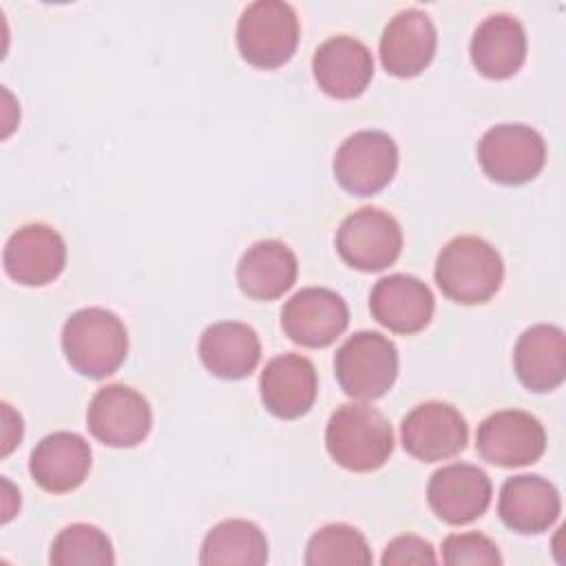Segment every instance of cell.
<instances>
[{
  "instance_id": "obj_24",
  "label": "cell",
  "mask_w": 566,
  "mask_h": 566,
  "mask_svg": "<svg viewBox=\"0 0 566 566\" xmlns=\"http://www.w3.org/2000/svg\"><path fill=\"white\" fill-rule=\"evenodd\" d=\"M199 358L210 374L226 380H239L259 365L261 343L250 325L221 321L203 329L199 338Z\"/></svg>"
},
{
  "instance_id": "obj_12",
  "label": "cell",
  "mask_w": 566,
  "mask_h": 566,
  "mask_svg": "<svg viewBox=\"0 0 566 566\" xmlns=\"http://www.w3.org/2000/svg\"><path fill=\"white\" fill-rule=\"evenodd\" d=\"M349 310L340 294L327 287H303L281 310V327L303 347H327L347 327Z\"/></svg>"
},
{
  "instance_id": "obj_8",
  "label": "cell",
  "mask_w": 566,
  "mask_h": 566,
  "mask_svg": "<svg viewBox=\"0 0 566 566\" xmlns=\"http://www.w3.org/2000/svg\"><path fill=\"white\" fill-rule=\"evenodd\" d=\"M398 146L382 130L349 135L334 155V177L352 195H376L396 175Z\"/></svg>"
},
{
  "instance_id": "obj_15",
  "label": "cell",
  "mask_w": 566,
  "mask_h": 566,
  "mask_svg": "<svg viewBox=\"0 0 566 566\" xmlns=\"http://www.w3.org/2000/svg\"><path fill=\"white\" fill-rule=\"evenodd\" d=\"M438 33L422 9L398 11L380 35V62L396 77H416L433 60Z\"/></svg>"
},
{
  "instance_id": "obj_9",
  "label": "cell",
  "mask_w": 566,
  "mask_h": 566,
  "mask_svg": "<svg viewBox=\"0 0 566 566\" xmlns=\"http://www.w3.org/2000/svg\"><path fill=\"white\" fill-rule=\"evenodd\" d=\"M475 447L482 460L495 467H526L542 458L546 431L535 416L520 409H502L480 422Z\"/></svg>"
},
{
  "instance_id": "obj_2",
  "label": "cell",
  "mask_w": 566,
  "mask_h": 566,
  "mask_svg": "<svg viewBox=\"0 0 566 566\" xmlns=\"http://www.w3.org/2000/svg\"><path fill=\"white\" fill-rule=\"evenodd\" d=\"M62 349L69 365L77 374L88 378H106L115 374L126 358V327L111 310H77L62 327Z\"/></svg>"
},
{
  "instance_id": "obj_3",
  "label": "cell",
  "mask_w": 566,
  "mask_h": 566,
  "mask_svg": "<svg viewBox=\"0 0 566 566\" xmlns=\"http://www.w3.org/2000/svg\"><path fill=\"white\" fill-rule=\"evenodd\" d=\"M325 447L336 464L367 473L380 469L394 451L389 420L369 405H340L327 422Z\"/></svg>"
},
{
  "instance_id": "obj_1",
  "label": "cell",
  "mask_w": 566,
  "mask_h": 566,
  "mask_svg": "<svg viewBox=\"0 0 566 566\" xmlns=\"http://www.w3.org/2000/svg\"><path fill=\"white\" fill-rule=\"evenodd\" d=\"M436 283L442 294L462 305L486 303L502 285L504 263L484 239L464 234L451 239L438 254Z\"/></svg>"
},
{
  "instance_id": "obj_7",
  "label": "cell",
  "mask_w": 566,
  "mask_h": 566,
  "mask_svg": "<svg viewBox=\"0 0 566 566\" xmlns=\"http://www.w3.org/2000/svg\"><path fill=\"white\" fill-rule=\"evenodd\" d=\"M336 250L347 265L360 272H380L398 259L402 230L389 212L365 206L338 226Z\"/></svg>"
},
{
  "instance_id": "obj_14",
  "label": "cell",
  "mask_w": 566,
  "mask_h": 566,
  "mask_svg": "<svg viewBox=\"0 0 566 566\" xmlns=\"http://www.w3.org/2000/svg\"><path fill=\"white\" fill-rule=\"evenodd\" d=\"M491 480L475 464H447L438 469L427 486V500L431 511L447 524H469L491 504Z\"/></svg>"
},
{
  "instance_id": "obj_20",
  "label": "cell",
  "mask_w": 566,
  "mask_h": 566,
  "mask_svg": "<svg viewBox=\"0 0 566 566\" xmlns=\"http://www.w3.org/2000/svg\"><path fill=\"white\" fill-rule=\"evenodd\" d=\"M91 469V447L73 431L44 436L29 458V473L35 484L49 493H69L77 489Z\"/></svg>"
},
{
  "instance_id": "obj_6",
  "label": "cell",
  "mask_w": 566,
  "mask_h": 566,
  "mask_svg": "<svg viewBox=\"0 0 566 566\" xmlns=\"http://www.w3.org/2000/svg\"><path fill=\"white\" fill-rule=\"evenodd\" d=\"M478 159L486 177L497 184L517 186L539 175L546 161V144L531 126L497 124L482 135Z\"/></svg>"
},
{
  "instance_id": "obj_26",
  "label": "cell",
  "mask_w": 566,
  "mask_h": 566,
  "mask_svg": "<svg viewBox=\"0 0 566 566\" xmlns=\"http://www.w3.org/2000/svg\"><path fill=\"white\" fill-rule=\"evenodd\" d=\"M371 559L365 535L349 524H327L318 528L305 548L307 566H369Z\"/></svg>"
},
{
  "instance_id": "obj_4",
  "label": "cell",
  "mask_w": 566,
  "mask_h": 566,
  "mask_svg": "<svg viewBox=\"0 0 566 566\" xmlns=\"http://www.w3.org/2000/svg\"><path fill=\"white\" fill-rule=\"evenodd\" d=\"M340 389L356 400L385 396L398 376V349L380 332H356L334 356Z\"/></svg>"
},
{
  "instance_id": "obj_27",
  "label": "cell",
  "mask_w": 566,
  "mask_h": 566,
  "mask_svg": "<svg viewBox=\"0 0 566 566\" xmlns=\"http://www.w3.org/2000/svg\"><path fill=\"white\" fill-rule=\"evenodd\" d=\"M49 562L53 566H111L115 564V553L102 528L80 522L57 533Z\"/></svg>"
},
{
  "instance_id": "obj_23",
  "label": "cell",
  "mask_w": 566,
  "mask_h": 566,
  "mask_svg": "<svg viewBox=\"0 0 566 566\" xmlns=\"http://www.w3.org/2000/svg\"><path fill=\"white\" fill-rule=\"evenodd\" d=\"M296 274V254L276 239H265L250 245L237 265L239 287L254 301H272L283 296L294 285Z\"/></svg>"
},
{
  "instance_id": "obj_5",
  "label": "cell",
  "mask_w": 566,
  "mask_h": 566,
  "mask_svg": "<svg viewBox=\"0 0 566 566\" xmlns=\"http://www.w3.org/2000/svg\"><path fill=\"white\" fill-rule=\"evenodd\" d=\"M298 44L296 11L283 0H256L237 22V46L245 62L276 69L290 62Z\"/></svg>"
},
{
  "instance_id": "obj_25",
  "label": "cell",
  "mask_w": 566,
  "mask_h": 566,
  "mask_svg": "<svg viewBox=\"0 0 566 566\" xmlns=\"http://www.w3.org/2000/svg\"><path fill=\"white\" fill-rule=\"evenodd\" d=\"M203 566H261L268 562V539L248 520H223L208 531L201 544Z\"/></svg>"
},
{
  "instance_id": "obj_11",
  "label": "cell",
  "mask_w": 566,
  "mask_h": 566,
  "mask_svg": "<svg viewBox=\"0 0 566 566\" xmlns=\"http://www.w3.org/2000/svg\"><path fill=\"white\" fill-rule=\"evenodd\" d=\"M400 440L416 460L438 462L458 455L467 447L469 427L453 405L429 400L402 418Z\"/></svg>"
},
{
  "instance_id": "obj_28",
  "label": "cell",
  "mask_w": 566,
  "mask_h": 566,
  "mask_svg": "<svg viewBox=\"0 0 566 566\" xmlns=\"http://www.w3.org/2000/svg\"><path fill=\"white\" fill-rule=\"evenodd\" d=\"M442 562L447 566H500L502 555L482 533H451L442 542Z\"/></svg>"
},
{
  "instance_id": "obj_21",
  "label": "cell",
  "mask_w": 566,
  "mask_h": 566,
  "mask_svg": "<svg viewBox=\"0 0 566 566\" xmlns=\"http://www.w3.org/2000/svg\"><path fill=\"white\" fill-rule=\"evenodd\" d=\"M520 382L537 394L557 389L566 378V336L557 325L537 323L522 332L513 349Z\"/></svg>"
},
{
  "instance_id": "obj_17",
  "label": "cell",
  "mask_w": 566,
  "mask_h": 566,
  "mask_svg": "<svg viewBox=\"0 0 566 566\" xmlns=\"http://www.w3.org/2000/svg\"><path fill=\"white\" fill-rule=\"evenodd\" d=\"M371 316L396 334H416L433 316L431 290L411 274H389L376 281L369 294Z\"/></svg>"
},
{
  "instance_id": "obj_13",
  "label": "cell",
  "mask_w": 566,
  "mask_h": 566,
  "mask_svg": "<svg viewBox=\"0 0 566 566\" xmlns=\"http://www.w3.org/2000/svg\"><path fill=\"white\" fill-rule=\"evenodd\" d=\"M2 263L15 283L29 287L46 285L66 265V243L51 226L27 223L7 239Z\"/></svg>"
},
{
  "instance_id": "obj_18",
  "label": "cell",
  "mask_w": 566,
  "mask_h": 566,
  "mask_svg": "<svg viewBox=\"0 0 566 566\" xmlns=\"http://www.w3.org/2000/svg\"><path fill=\"white\" fill-rule=\"evenodd\" d=\"M261 400L265 409L283 420L301 418L316 400L318 380L310 358L283 354L272 358L261 371Z\"/></svg>"
},
{
  "instance_id": "obj_22",
  "label": "cell",
  "mask_w": 566,
  "mask_h": 566,
  "mask_svg": "<svg viewBox=\"0 0 566 566\" xmlns=\"http://www.w3.org/2000/svg\"><path fill=\"white\" fill-rule=\"evenodd\" d=\"M469 51L478 73L491 80H506L526 60V31L517 18L493 13L478 24Z\"/></svg>"
},
{
  "instance_id": "obj_19",
  "label": "cell",
  "mask_w": 566,
  "mask_h": 566,
  "mask_svg": "<svg viewBox=\"0 0 566 566\" xmlns=\"http://www.w3.org/2000/svg\"><path fill=\"white\" fill-rule=\"evenodd\" d=\"M559 511V491L542 475H513L506 478L500 489L497 513L515 533H544L557 522Z\"/></svg>"
},
{
  "instance_id": "obj_10",
  "label": "cell",
  "mask_w": 566,
  "mask_h": 566,
  "mask_svg": "<svg viewBox=\"0 0 566 566\" xmlns=\"http://www.w3.org/2000/svg\"><path fill=\"white\" fill-rule=\"evenodd\" d=\"M86 424L95 440L115 449L137 447L150 431L148 400L126 385H106L88 402Z\"/></svg>"
},
{
  "instance_id": "obj_29",
  "label": "cell",
  "mask_w": 566,
  "mask_h": 566,
  "mask_svg": "<svg viewBox=\"0 0 566 566\" xmlns=\"http://www.w3.org/2000/svg\"><path fill=\"white\" fill-rule=\"evenodd\" d=\"M433 546L418 535H400L391 539L380 557L382 566H405V564H436Z\"/></svg>"
},
{
  "instance_id": "obj_16",
  "label": "cell",
  "mask_w": 566,
  "mask_h": 566,
  "mask_svg": "<svg viewBox=\"0 0 566 566\" xmlns=\"http://www.w3.org/2000/svg\"><path fill=\"white\" fill-rule=\"evenodd\" d=\"M318 88L336 99L358 97L374 75L371 51L352 35H334L318 44L312 57Z\"/></svg>"
}]
</instances>
